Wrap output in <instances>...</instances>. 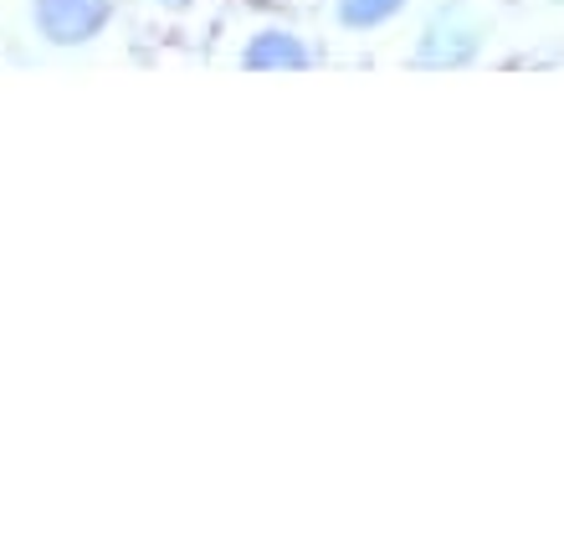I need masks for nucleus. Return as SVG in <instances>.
<instances>
[{
  "mask_svg": "<svg viewBox=\"0 0 564 558\" xmlns=\"http://www.w3.org/2000/svg\"><path fill=\"white\" fill-rule=\"evenodd\" d=\"M492 21L477 0H436L416 21V36L405 46V67L416 73H467L488 57Z\"/></svg>",
  "mask_w": 564,
  "mask_h": 558,
  "instance_id": "nucleus-3",
  "label": "nucleus"
},
{
  "mask_svg": "<svg viewBox=\"0 0 564 558\" xmlns=\"http://www.w3.org/2000/svg\"><path fill=\"white\" fill-rule=\"evenodd\" d=\"M262 6H288V11H303V6H313V0H262Z\"/></svg>",
  "mask_w": 564,
  "mask_h": 558,
  "instance_id": "nucleus-6",
  "label": "nucleus"
},
{
  "mask_svg": "<svg viewBox=\"0 0 564 558\" xmlns=\"http://www.w3.org/2000/svg\"><path fill=\"white\" fill-rule=\"evenodd\" d=\"M129 11V26L139 36H160V42H206L216 15H221V0H123Z\"/></svg>",
  "mask_w": 564,
  "mask_h": 558,
  "instance_id": "nucleus-5",
  "label": "nucleus"
},
{
  "mask_svg": "<svg viewBox=\"0 0 564 558\" xmlns=\"http://www.w3.org/2000/svg\"><path fill=\"white\" fill-rule=\"evenodd\" d=\"M206 42L210 57L237 73H313L328 62L318 26H308L288 6H262V0H237L231 11H221Z\"/></svg>",
  "mask_w": 564,
  "mask_h": 558,
  "instance_id": "nucleus-1",
  "label": "nucleus"
},
{
  "mask_svg": "<svg viewBox=\"0 0 564 558\" xmlns=\"http://www.w3.org/2000/svg\"><path fill=\"white\" fill-rule=\"evenodd\" d=\"M318 36L328 42H375L416 11V0H313Z\"/></svg>",
  "mask_w": 564,
  "mask_h": 558,
  "instance_id": "nucleus-4",
  "label": "nucleus"
},
{
  "mask_svg": "<svg viewBox=\"0 0 564 558\" xmlns=\"http://www.w3.org/2000/svg\"><path fill=\"white\" fill-rule=\"evenodd\" d=\"M11 21L31 57L73 62L104 52L129 26V11L123 0H11Z\"/></svg>",
  "mask_w": 564,
  "mask_h": 558,
  "instance_id": "nucleus-2",
  "label": "nucleus"
},
{
  "mask_svg": "<svg viewBox=\"0 0 564 558\" xmlns=\"http://www.w3.org/2000/svg\"><path fill=\"white\" fill-rule=\"evenodd\" d=\"M550 6H554V11H564V0H550Z\"/></svg>",
  "mask_w": 564,
  "mask_h": 558,
  "instance_id": "nucleus-7",
  "label": "nucleus"
}]
</instances>
